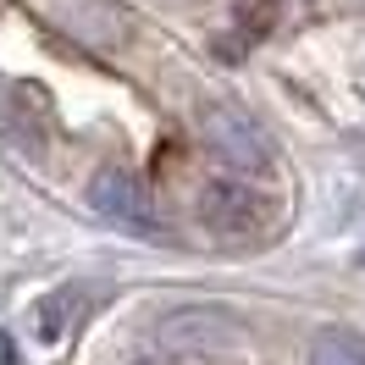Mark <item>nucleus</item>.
<instances>
[{
    "instance_id": "f03ea898",
    "label": "nucleus",
    "mask_w": 365,
    "mask_h": 365,
    "mask_svg": "<svg viewBox=\"0 0 365 365\" xmlns=\"http://www.w3.org/2000/svg\"><path fill=\"white\" fill-rule=\"evenodd\" d=\"M155 338L166 349H232L238 338H250L244 332V321L222 310V304H188V310H172V316H160Z\"/></svg>"
},
{
    "instance_id": "0eeeda50",
    "label": "nucleus",
    "mask_w": 365,
    "mask_h": 365,
    "mask_svg": "<svg viewBox=\"0 0 365 365\" xmlns=\"http://www.w3.org/2000/svg\"><path fill=\"white\" fill-rule=\"evenodd\" d=\"M133 365H160V360H133Z\"/></svg>"
},
{
    "instance_id": "20e7f679",
    "label": "nucleus",
    "mask_w": 365,
    "mask_h": 365,
    "mask_svg": "<svg viewBox=\"0 0 365 365\" xmlns=\"http://www.w3.org/2000/svg\"><path fill=\"white\" fill-rule=\"evenodd\" d=\"M94 304H100V288H89V282H67V288L45 294L34 304V338L39 343H67L72 332L89 321Z\"/></svg>"
},
{
    "instance_id": "423d86ee",
    "label": "nucleus",
    "mask_w": 365,
    "mask_h": 365,
    "mask_svg": "<svg viewBox=\"0 0 365 365\" xmlns=\"http://www.w3.org/2000/svg\"><path fill=\"white\" fill-rule=\"evenodd\" d=\"M310 365H365V338L360 332H343V327H327L310 343Z\"/></svg>"
},
{
    "instance_id": "39448f33",
    "label": "nucleus",
    "mask_w": 365,
    "mask_h": 365,
    "mask_svg": "<svg viewBox=\"0 0 365 365\" xmlns=\"http://www.w3.org/2000/svg\"><path fill=\"white\" fill-rule=\"evenodd\" d=\"M255 200L244 182H210L205 194H200V216H205L210 227H222V232H250L255 227Z\"/></svg>"
},
{
    "instance_id": "7ed1b4c3",
    "label": "nucleus",
    "mask_w": 365,
    "mask_h": 365,
    "mask_svg": "<svg viewBox=\"0 0 365 365\" xmlns=\"http://www.w3.org/2000/svg\"><path fill=\"white\" fill-rule=\"evenodd\" d=\"M205 144L216 150V160H227L232 172H266L272 166V144L238 111H205Z\"/></svg>"
},
{
    "instance_id": "f257e3e1",
    "label": "nucleus",
    "mask_w": 365,
    "mask_h": 365,
    "mask_svg": "<svg viewBox=\"0 0 365 365\" xmlns=\"http://www.w3.org/2000/svg\"><path fill=\"white\" fill-rule=\"evenodd\" d=\"M89 205L106 216V222H116V227H133V232H155L160 216H155V200H150V188L128 172V166H100L89 182Z\"/></svg>"
}]
</instances>
